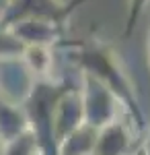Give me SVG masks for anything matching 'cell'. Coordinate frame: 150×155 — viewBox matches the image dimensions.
<instances>
[{
	"label": "cell",
	"instance_id": "1",
	"mask_svg": "<svg viewBox=\"0 0 150 155\" xmlns=\"http://www.w3.org/2000/svg\"><path fill=\"white\" fill-rule=\"evenodd\" d=\"M80 46V62L84 66V71L89 72V77L95 79L99 85H103L105 89L111 95L123 101L130 106V110L134 112L136 122L140 128H144V120L140 114V107L134 99V89L130 87L127 74L123 72V68L119 66V60L113 54V50L109 48L107 44H78Z\"/></svg>",
	"mask_w": 150,
	"mask_h": 155
},
{
	"label": "cell",
	"instance_id": "2",
	"mask_svg": "<svg viewBox=\"0 0 150 155\" xmlns=\"http://www.w3.org/2000/svg\"><path fill=\"white\" fill-rule=\"evenodd\" d=\"M130 151V130L123 122L111 120L95 139V147H92V155H123Z\"/></svg>",
	"mask_w": 150,
	"mask_h": 155
},
{
	"label": "cell",
	"instance_id": "3",
	"mask_svg": "<svg viewBox=\"0 0 150 155\" xmlns=\"http://www.w3.org/2000/svg\"><path fill=\"white\" fill-rule=\"evenodd\" d=\"M148 4V0H127L126 6V27H123V37H127L134 27L138 25V19L142 17L144 12V6Z\"/></svg>",
	"mask_w": 150,
	"mask_h": 155
}]
</instances>
